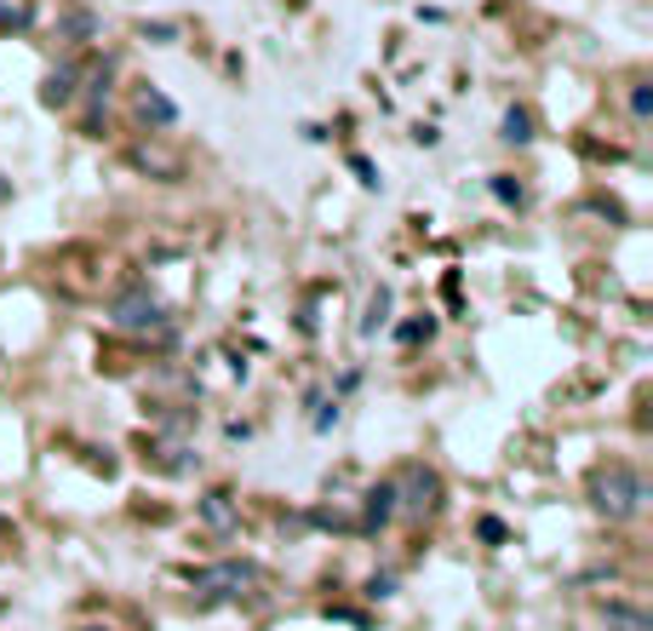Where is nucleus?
Wrapping results in <instances>:
<instances>
[{
  "label": "nucleus",
  "instance_id": "nucleus-7",
  "mask_svg": "<svg viewBox=\"0 0 653 631\" xmlns=\"http://www.w3.org/2000/svg\"><path fill=\"white\" fill-rule=\"evenodd\" d=\"M396 517V482H379L373 494H367V528H384Z\"/></svg>",
  "mask_w": 653,
  "mask_h": 631
},
{
  "label": "nucleus",
  "instance_id": "nucleus-1",
  "mask_svg": "<svg viewBox=\"0 0 653 631\" xmlns=\"http://www.w3.org/2000/svg\"><path fill=\"white\" fill-rule=\"evenodd\" d=\"M590 505L607 517V522H630V517H642L648 512V482L630 471V465H602L597 477H590Z\"/></svg>",
  "mask_w": 653,
  "mask_h": 631
},
{
  "label": "nucleus",
  "instance_id": "nucleus-11",
  "mask_svg": "<svg viewBox=\"0 0 653 631\" xmlns=\"http://www.w3.org/2000/svg\"><path fill=\"white\" fill-rule=\"evenodd\" d=\"M499 138H510V144H527V138H534V115L527 110H504V121H499Z\"/></svg>",
  "mask_w": 653,
  "mask_h": 631
},
{
  "label": "nucleus",
  "instance_id": "nucleus-14",
  "mask_svg": "<svg viewBox=\"0 0 653 631\" xmlns=\"http://www.w3.org/2000/svg\"><path fill=\"white\" fill-rule=\"evenodd\" d=\"M494 195H499V201H522V190L510 185V178H499V185H494Z\"/></svg>",
  "mask_w": 653,
  "mask_h": 631
},
{
  "label": "nucleus",
  "instance_id": "nucleus-10",
  "mask_svg": "<svg viewBox=\"0 0 653 631\" xmlns=\"http://www.w3.org/2000/svg\"><path fill=\"white\" fill-rule=\"evenodd\" d=\"M602 620H607V626H619V631H648V615H642V608H625V603H607V608H602Z\"/></svg>",
  "mask_w": 653,
  "mask_h": 631
},
{
  "label": "nucleus",
  "instance_id": "nucleus-6",
  "mask_svg": "<svg viewBox=\"0 0 653 631\" xmlns=\"http://www.w3.org/2000/svg\"><path fill=\"white\" fill-rule=\"evenodd\" d=\"M75 80H80V70H75V64H57V70L47 75V87H40L47 110H69V104H75Z\"/></svg>",
  "mask_w": 653,
  "mask_h": 631
},
{
  "label": "nucleus",
  "instance_id": "nucleus-12",
  "mask_svg": "<svg viewBox=\"0 0 653 631\" xmlns=\"http://www.w3.org/2000/svg\"><path fill=\"white\" fill-rule=\"evenodd\" d=\"M630 115H637V121H648V115H653V92H648V87L630 92Z\"/></svg>",
  "mask_w": 653,
  "mask_h": 631
},
{
  "label": "nucleus",
  "instance_id": "nucleus-8",
  "mask_svg": "<svg viewBox=\"0 0 653 631\" xmlns=\"http://www.w3.org/2000/svg\"><path fill=\"white\" fill-rule=\"evenodd\" d=\"M201 517H207V528H218V534H230V528H235V500L230 494H207V500H201Z\"/></svg>",
  "mask_w": 653,
  "mask_h": 631
},
{
  "label": "nucleus",
  "instance_id": "nucleus-2",
  "mask_svg": "<svg viewBox=\"0 0 653 631\" xmlns=\"http://www.w3.org/2000/svg\"><path fill=\"white\" fill-rule=\"evenodd\" d=\"M436 500H441V477L424 471V465H407L401 482H396V512L401 517H431Z\"/></svg>",
  "mask_w": 653,
  "mask_h": 631
},
{
  "label": "nucleus",
  "instance_id": "nucleus-3",
  "mask_svg": "<svg viewBox=\"0 0 653 631\" xmlns=\"http://www.w3.org/2000/svg\"><path fill=\"white\" fill-rule=\"evenodd\" d=\"M110 321H115V328H127V333H150V328L161 333V328H167V311H161V299L150 288H132V293L115 299Z\"/></svg>",
  "mask_w": 653,
  "mask_h": 631
},
{
  "label": "nucleus",
  "instance_id": "nucleus-13",
  "mask_svg": "<svg viewBox=\"0 0 653 631\" xmlns=\"http://www.w3.org/2000/svg\"><path fill=\"white\" fill-rule=\"evenodd\" d=\"M24 24V7H17V0H0V29H17Z\"/></svg>",
  "mask_w": 653,
  "mask_h": 631
},
{
  "label": "nucleus",
  "instance_id": "nucleus-9",
  "mask_svg": "<svg viewBox=\"0 0 653 631\" xmlns=\"http://www.w3.org/2000/svg\"><path fill=\"white\" fill-rule=\"evenodd\" d=\"M384 321H390V288H379L373 299H367V316H361V339H373Z\"/></svg>",
  "mask_w": 653,
  "mask_h": 631
},
{
  "label": "nucleus",
  "instance_id": "nucleus-5",
  "mask_svg": "<svg viewBox=\"0 0 653 631\" xmlns=\"http://www.w3.org/2000/svg\"><path fill=\"white\" fill-rule=\"evenodd\" d=\"M132 110H138V121H144V127H155V132L178 127V104H172V98L161 92V87H150V80L132 92Z\"/></svg>",
  "mask_w": 653,
  "mask_h": 631
},
{
  "label": "nucleus",
  "instance_id": "nucleus-15",
  "mask_svg": "<svg viewBox=\"0 0 653 631\" xmlns=\"http://www.w3.org/2000/svg\"><path fill=\"white\" fill-rule=\"evenodd\" d=\"M92 631H98V626H92Z\"/></svg>",
  "mask_w": 653,
  "mask_h": 631
},
{
  "label": "nucleus",
  "instance_id": "nucleus-4",
  "mask_svg": "<svg viewBox=\"0 0 653 631\" xmlns=\"http://www.w3.org/2000/svg\"><path fill=\"white\" fill-rule=\"evenodd\" d=\"M253 580H258L253 563H218V568H201L195 575V592H201V603H218V597H241Z\"/></svg>",
  "mask_w": 653,
  "mask_h": 631
}]
</instances>
